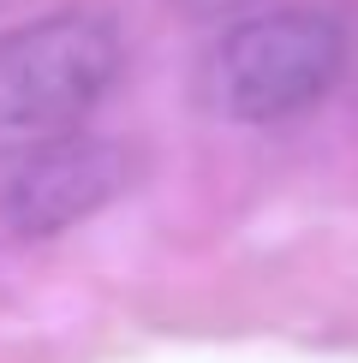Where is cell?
Listing matches in <instances>:
<instances>
[{
    "instance_id": "5b68a950",
    "label": "cell",
    "mask_w": 358,
    "mask_h": 363,
    "mask_svg": "<svg viewBox=\"0 0 358 363\" xmlns=\"http://www.w3.org/2000/svg\"><path fill=\"white\" fill-rule=\"evenodd\" d=\"M6 6H12V0H0V12H6Z\"/></svg>"
},
{
    "instance_id": "7a4b0ae2",
    "label": "cell",
    "mask_w": 358,
    "mask_h": 363,
    "mask_svg": "<svg viewBox=\"0 0 358 363\" xmlns=\"http://www.w3.org/2000/svg\"><path fill=\"white\" fill-rule=\"evenodd\" d=\"M352 60V36L322 6H275L239 18L203 60V101L233 125H275L317 108Z\"/></svg>"
},
{
    "instance_id": "6da1fadb",
    "label": "cell",
    "mask_w": 358,
    "mask_h": 363,
    "mask_svg": "<svg viewBox=\"0 0 358 363\" xmlns=\"http://www.w3.org/2000/svg\"><path fill=\"white\" fill-rule=\"evenodd\" d=\"M119 30L90 6H60L0 30V161L78 138L119 84Z\"/></svg>"
},
{
    "instance_id": "3957f363",
    "label": "cell",
    "mask_w": 358,
    "mask_h": 363,
    "mask_svg": "<svg viewBox=\"0 0 358 363\" xmlns=\"http://www.w3.org/2000/svg\"><path fill=\"white\" fill-rule=\"evenodd\" d=\"M131 185V149L114 138H60L24 149L0 167V233L12 238H54L84 226Z\"/></svg>"
},
{
    "instance_id": "277c9868",
    "label": "cell",
    "mask_w": 358,
    "mask_h": 363,
    "mask_svg": "<svg viewBox=\"0 0 358 363\" xmlns=\"http://www.w3.org/2000/svg\"><path fill=\"white\" fill-rule=\"evenodd\" d=\"M185 18H233V12H245L251 0H173Z\"/></svg>"
}]
</instances>
